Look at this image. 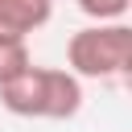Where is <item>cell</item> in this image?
Masks as SVG:
<instances>
[{"label": "cell", "mask_w": 132, "mask_h": 132, "mask_svg": "<svg viewBox=\"0 0 132 132\" xmlns=\"http://www.w3.org/2000/svg\"><path fill=\"white\" fill-rule=\"evenodd\" d=\"M54 4L41 0H0V37L4 41H25L29 33H37L50 21Z\"/></svg>", "instance_id": "cell-3"}, {"label": "cell", "mask_w": 132, "mask_h": 132, "mask_svg": "<svg viewBox=\"0 0 132 132\" xmlns=\"http://www.w3.org/2000/svg\"><path fill=\"white\" fill-rule=\"evenodd\" d=\"M82 16H91L95 25H107V21H124L132 0H74Z\"/></svg>", "instance_id": "cell-5"}, {"label": "cell", "mask_w": 132, "mask_h": 132, "mask_svg": "<svg viewBox=\"0 0 132 132\" xmlns=\"http://www.w3.org/2000/svg\"><path fill=\"white\" fill-rule=\"evenodd\" d=\"M41 4H54V0H41Z\"/></svg>", "instance_id": "cell-6"}, {"label": "cell", "mask_w": 132, "mask_h": 132, "mask_svg": "<svg viewBox=\"0 0 132 132\" xmlns=\"http://www.w3.org/2000/svg\"><path fill=\"white\" fill-rule=\"evenodd\" d=\"M0 107L21 120H70L82 111V82L66 66H29L0 87Z\"/></svg>", "instance_id": "cell-1"}, {"label": "cell", "mask_w": 132, "mask_h": 132, "mask_svg": "<svg viewBox=\"0 0 132 132\" xmlns=\"http://www.w3.org/2000/svg\"><path fill=\"white\" fill-rule=\"evenodd\" d=\"M33 66V54L25 41H4L0 37V87H8L16 74H25Z\"/></svg>", "instance_id": "cell-4"}, {"label": "cell", "mask_w": 132, "mask_h": 132, "mask_svg": "<svg viewBox=\"0 0 132 132\" xmlns=\"http://www.w3.org/2000/svg\"><path fill=\"white\" fill-rule=\"evenodd\" d=\"M128 62H132V29H128V21L87 25V29L70 33V41H66V70L78 82L82 78L120 82V78H128Z\"/></svg>", "instance_id": "cell-2"}]
</instances>
